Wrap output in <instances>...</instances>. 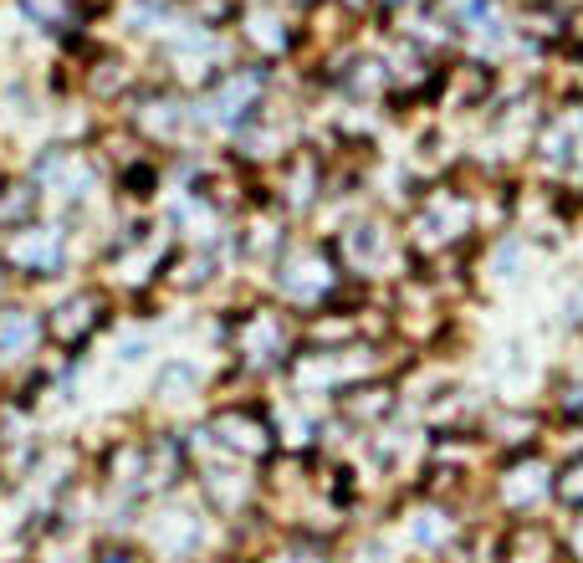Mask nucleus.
<instances>
[{
    "instance_id": "9d476101",
    "label": "nucleus",
    "mask_w": 583,
    "mask_h": 563,
    "mask_svg": "<svg viewBox=\"0 0 583 563\" xmlns=\"http://www.w3.org/2000/svg\"><path fill=\"white\" fill-rule=\"evenodd\" d=\"M21 16L36 21L41 31H67V26H77L82 6L77 0H21Z\"/></svg>"
},
{
    "instance_id": "39448f33",
    "label": "nucleus",
    "mask_w": 583,
    "mask_h": 563,
    "mask_svg": "<svg viewBox=\"0 0 583 563\" xmlns=\"http://www.w3.org/2000/svg\"><path fill=\"white\" fill-rule=\"evenodd\" d=\"M282 349H287V328H282V313L277 308H251V313H241V323H236V359L266 364V359H282Z\"/></svg>"
},
{
    "instance_id": "7ed1b4c3",
    "label": "nucleus",
    "mask_w": 583,
    "mask_h": 563,
    "mask_svg": "<svg viewBox=\"0 0 583 563\" xmlns=\"http://www.w3.org/2000/svg\"><path fill=\"white\" fill-rule=\"evenodd\" d=\"M333 282H338V267L328 262V251H318V246H292V251L277 256V292L287 302H302V308H307V302L328 297Z\"/></svg>"
},
{
    "instance_id": "4468645a",
    "label": "nucleus",
    "mask_w": 583,
    "mask_h": 563,
    "mask_svg": "<svg viewBox=\"0 0 583 563\" xmlns=\"http://www.w3.org/2000/svg\"><path fill=\"white\" fill-rule=\"evenodd\" d=\"M0 369H6V364H0Z\"/></svg>"
},
{
    "instance_id": "6e6552de",
    "label": "nucleus",
    "mask_w": 583,
    "mask_h": 563,
    "mask_svg": "<svg viewBox=\"0 0 583 563\" xmlns=\"http://www.w3.org/2000/svg\"><path fill=\"white\" fill-rule=\"evenodd\" d=\"M200 528H205V512H169V517H159V538H154V548L164 553V558H200Z\"/></svg>"
},
{
    "instance_id": "0eeeda50",
    "label": "nucleus",
    "mask_w": 583,
    "mask_h": 563,
    "mask_svg": "<svg viewBox=\"0 0 583 563\" xmlns=\"http://www.w3.org/2000/svg\"><path fill=\"white\" fill-rule=\"evenodd\" d=\"M41 221V190L21 175V180H0V236L6 231H21Z\"/></svg>"
},
{
    "instance_id": "f257e3e1",
    "label": "nucleus",
    "mask_w": 583,
    "mask_h": 563,
    "mask_svg": "<svg viewBox=\"0 0 583 563\" xmlns=\"http://www.w3.org/2000/svg\"><path fill=\"white\" fill-rule=\"evenodd\" d=\"M67 251H72V241H67L62 226L31 221L21 231L0 236V272H6V277H26V282L57 277V272H67Z\"/></svg>"
},
{
    "instance_id": "f03ea898",
    "label": "nucleus",
    "mask_w": 583,
    "mask_h": 563,
    "mask_svg": "<svg viewBox=\"0 0 583 563\" xmlns=\"http://www.w3.org/2000/svg\"><path fill=\"white\" fill-rule=\"evenodd\" d=\"M103 323H108V292L103 287H77L47 313V338L57 349H82Z\"/></svg>"
},
{
    "instance_id": "ddd939ff",
    "label": "nucleus",
    "mask_w": 583,
    "mask_h": 563,
    "mask_svg": "<svg viewBox=\"0 0 583 563\" xmlns=\"http://www.w3.org/2000/svg\"><path fill=\"white\" fill-rule=\"evenodd\" d=\"M0 308H6V272H0Z\"/></svg>"
},
{
    "instance_id": "9b49d317",
    "label": "nucleus",
    "mask_w": 583,
    "mask_h": 563,
    "mask_svg": "<svg viewBox=\"0 0 583 563\" xmlns=\"http://www.w3.org/2000/svg\"><path fill=\"white\" fill-rule=\"evenodd\" d=\"M93 563H149V553H139L133 543H103L93 553Z\"/></svg>"
},
{
    "instance_id": "423d86ee",
    "label": "nucleus",
    "mask_w": 583,
    "mask_h": 563,
    "mask_svg": "<svg viewBox=\"0 0 583 563\" xmlns=\"http://www.w3.org/2000/svg\"><path fill=\"white\" fill-rule=\"evenodd\" d=\"M41 338H47V313H31L26 302H6L0 308V364L31 359Z\"/></svg>"
},
{
    "instance_id": "20e7f679",
    "label": "nucleus",
    "mask_w": 583,
    "mask_h": 563,
    "mask_svg": "<svg viewBox=\"0 0 583 563\" xmlns=\"http://www.w3.org/2000/svg\"><path fill=\"white\" fill-rule=\"evenodd\" d=\"M205 436L215 441V451H226V456H236V461H256V456H272V425L261 420V410H241V405H231V410H215L210 415V425H205Z\"/></svg>"
},
{
    "instance_id": "1a4fd4ad",
    "label": "nucleus",
    "mask_w": 583,
    "mask_h": 563,
    "mask_svg": "<svg viewBox=\"0 0 583 563\" xmlns=\"http://www.w3.org/2000/svg\"><path fill=\"white\" fill-rule=\"evenodd\" d=\"M154 395H164V400H190V395H200V364H190V359H169V364H159V374H154Z\"/></svg>"
},
{
    "instance_id": "f8f14e48",
    "label": "nucleus",
    "mask_w": 583,
    "mask_h": 563,
    "mask_svg": "<svg viewBox=\"0 0 583 563\" xmlns=\"http://www.w3.org/2000/svg\"><path fill=\"white\" fill-rule=\"evenodd\" d=\"M266 563H328V558H323L318 548H307V553H297V548H292V553H272Z\"/></svg>"
}]
</instances>
